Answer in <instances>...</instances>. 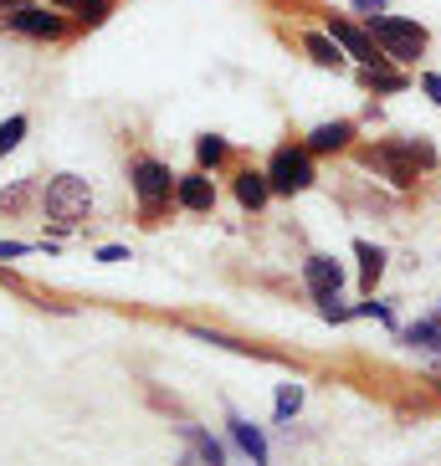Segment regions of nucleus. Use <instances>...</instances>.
Listing matches in <instances>:
<instances>
[{
	"instance_id": "obj_1",
	"label": "nucleus",
	"mask_w": 441,
	"mask_h": 466,
	"mask_svg": "<svg viewBox=\"0 0 441 466\" xmlns=\"http://www.w3.org/2000/svg\"><path fill=\"white\" fill-rule=\"evenodd\" d=\"M354 159L370 169L374 179H385L390 190H415V185H421V175H426V169L411 159L405 138H359Z\"/></svg>"
},
{
	"instance_id": "obj_2",
	"label": "nucleus",
	"mask_w": 441,
	"mask_h": 466,
	"mask_svg": "<svg viewBox=\"0 0 441 466\" xmlns=\"http://www.w3.org/2000/svg\"><path fill=\"white\" fill-rule=\"evenodd\" d=\"M370 26V36H374V46L395 62V67H411V62H421L426 56V46H431V31L421 26V21H411V15H370L364 21Z\"/></svg>"
},
{
	"instance_id": "obj_3",
	"label": "nucleus",
	"mask_w": 441,
	"mask_h": 466,
	"mask_svg": "<svg viewBox=\"0 0 441 466\" xmlns=\"http://www.w3.org/2000/svg\"><path fill=\"white\" fill-rule=\"evenodd\" d=\"M128 185H134L138 216L159 220V216H169V206H175L179 175H169V165H159V159H134V165H128Z\"/></svg>"
},
{
	"instance_id": "obj_4",
	"label": "nucleus",
	"mask_w": 441,
	"mask_h": 466,
	"mask_svg": "<svg viewBox=\"0 0 441 466\" xmlns=\"http://www.w3.org/2000/svg\"><path fill=\"white\" fill-rule=\"evenodd\" d=\"M267 179H272V195H288V200L308 195L318 185V154L308 144H282L267 159Z\"/></svg>"
},
{
	"instance_id": "obj_5",
	"label": "nucleus",
	"mask_w": 441,
	"mask_h": 466,
	"mask_svg": "<svg viewBox=\"0 0 441 466\" xmlns=\"http://www.w3.org/2000/svg\"><path fill=\"white\" fill-rule=\"evenodd\" d=\"M42 210H46V220H56V226H77V220H87V210H93V185H87L83 175L46 179Z\"/></svg>"
},
{
	"instance_id": "obj_6",
	"label": "nucleus",
	"mask_w": 441,
	"mask_h": 466,
	"mask_svg": "<svg viewBox=\"0 0 441 466\" xmlns=\"http://www.w3.org/2000/svg\"><path fill=\"white\" fill-rule=\"evenodd\" d=\"M323 31L344 46V56L354 62V67H380V62H390V56L374 46L370 26H364V21H354V15H329V21H323Z\"/></svg>"
},
{
	"instance_id": "obj_7",
	"label": "nucleus",
	"mask_w": 441,
	"mask_h": 466,
	"mask_svg": "<svg viewBox=\"0 0 441 466\" xmlns=\"http://www.w3.org/2000/svg\"><path fill=\"white\" fill-rule=\"evenodd\" d=\"M5 26L15 31V36H26V42H56L62 31H67V15L56 11V5H21V11L5 15Z\"/></svg>"
},
{
	"instance_id": "obj_8",
	"label": "nucleus",
	"mask_w": 441,
	"mask_h": 466,
	"mask_svg": "<svg viewBox=\"0 0 441 466\" xmlns=\"http://www.w3.org/2000/svg\"><path fill=\"white\" fill-rule=\"evenodd\" d=\"M344 282H349V272H344V261L339 257H323V251H318V257H308L303 261V288H308V298H339V292H344Z\"/></svg>"
},
{
	"instance_id": "obj_9",
	"label": "nucleus",
	"mask_w": 441,
	"mask_h": 466,
	"mask_svg": "<svg viewBox=\"0 0 441 466\" xmlns=\"http://www.w3.org/2000/svg\"><path fill=\"white\" fill-rule=\"evenodd\" d=\"M175 206L179 210H195V216H210V210H216V179H210V169H190V175H179Z\"/></svg>"
},
{
	"instance_id": "obj_10",
	"label": "nucleus",
	"mask_w": 441,
	"mask_h": 466,
	"mask_svg": "<svg viewBox=\"0 0 441 466\" xmlns=\"http://www.w3.org/2000/svg\"><path fill=\"white\" fill-rule=\"evenodd\" d=\"M303 144L313 154H344V149H354V144H359V124H354V118H329V124H313Z\"/></svg>"
},
{
	"instance_id": "obj_11",
	"label": "nucleus",
	"mask_w": 441,
	"mask_h": 466,
	"mask_svg": "<svg viewBox=\"0 0 441 466\" xmlns=\"http://www.w3.org/2000/svg\"><path fill=\"white\" fill-rule=\"evenodd\" d=\"M354 261H359V292L374 298V288H380V277H385V267H390V251L359 236V241H354Z\"/></svg>"
},
{
	"instance_id": "obj_12",
	"label": "nucleus",
	"mask_w": 441,
	"mask_h": 466,
	"mask_svg": "<svg viewBox=\"0 0 441 466\" xmlns=\"http://www.w3.org/2000/svg\"><path fill=\"white\" fill-rule=\"evenodd\" d=\"M359 83H364L370 97H395L411 87V72L395 67V62H380V67H359Z\"/></svg>"
},
{
	"instance_id": "obj_13",
	"label": "nucleus",
	"mask_w": 441,
	"mask_h": 466,
	"mask_svg": "<svg viewBox=\"0 0 441 466\" xmlns=\"http://www.w3.org/2000/svg\"><path fill=\"white\" fill-rule=\"evenodd\" d=\"M236 206L241 210H262L267 200H272V179H267V169H236Z\"/></svg>"
},
{
	"instance_id": "obj_14",
	"label": "nucleus",
	"mask_w": 441,
	"mask_h": 466,
	"mask_svg": "<svg viewBox=\"0 0 441 466\" xmlns=\"http://www.w3.org/2000/svg\"><path fill=\"white\" fill-rule=\"evenodd\" d=\"M303 52H308V62H313V67H323V72H344V67H349L344 46L333 42L329 31H308V36H303Z\"/></svg>"
},
{
	"instance_id": "obj_15",
	"label": "nucleus",
	"mask_w": 441,
	"mask_h": 466,
	"mask_svg": "<svg viewBox=\"0 0 441 466\" xmlns=\"http://www.w3.org/2000/svg\"><path fill=\"white\" fill-rule=\"evenodd\" d=\"M226 425H231V441H236V446H241V451L251 456V466H267V461H272V446H267L262 425H251L247 415H231Z\"/></svg>"
},
{
	"instance_id": "obj_16",
	"label": "nucleus",
	"mask_w": 441,
	"mask_h": 466,
	"mask_svg": "<svg viewBox=\"0 0 441 466\" xmlns=\"http://www.w3.org/2000/svg\"><path fill=\"white\" fill-rule=\"evenodd\" d=\"M400 343H405V349H431V354H436L441 349V313L405 323V329H400Z\"/></svg>"
},
{
	"instance_id": "obj_17",
	"label": "nucleus",
	"mask_w": 441,
	"mask_h": 466,
	"mask_svg": "<svg viewBox=\"0 0 441 466\" xmlns=\"http://www.w3.org/2000/svg\"><path fill=\"white\" fill-rule=\"evenodd\" d=\"M179 436L195 446V456H200V466H226V446H220L210 431H200V425H179Z\"/></svg>"
},
{
	"instance_id": "obj_18",
	"label": "nucleus",
	"mask_w": 441,
	"mask_h": 466,
	"mask_svg": "<svg viewBox=\"0 0 441 466\" xmlns=\"http://www.w3.org/2000/svg\"><path fill=\"white\" fill-rule=\"evenodd\" d=\"M226 159H231V144H226L220 134H200V138H195V169H210V175H216Z\"/></svg>"
},
{
	"instance_id": "obj_19",
	"label": "nucleus",
	"mask_w": 441,
	"mask_h": 466,
	"mask_svg": "<svg viewBox=\"0 0 441 466\" xmlns=\"http://www.w3.org/2000/svg\"><path fill=\"white\" fill-rule=\"evenodd\" d=\"M298 410H303V384H298V380H282V384H277V410H272L277 425H288Z\"/></svg>"
},
{
	"instance_id": "obj_20",
	"label": "nucleus",
	"mask_w": 441,
	"mask_h": 466,
	"mask_svg": "<svg viewBox=\"0 0 441 466\" xmlns=\"http://www.w3.org/2000/svg\"><path fill=\"white\" fill-rule=\"evenodd\" d=\"M405 149H411V159H415V165H421V169H426V175H431V169L441 165V154H436V144H431L426 134H405Z\"/></svg>"
},
{
	"instance_id": "obj_21",
	"label": "nucleus",
	"mask_w": 441,
	"mask_h": 466,
	"mask_svg": "<svg viewBox=\"0 0 441 466\" xmlns=\"http://www.w3.org/2000/svg\"><path fill=\"white\" fill-rule=\"evenodd\" d=\"M195 339H200V343H216V349H231V354H251V359H267L262 349H251V343L231 339V333H210V329H195Z\"/></svg>"
},
{
	"instance_id": "obj_22",
	"label": "nucleus",
	"mask_w": 441,
	"mask_h": 466,
	"mask_svg": "<svg viewBox=\"0 0 441 466\" xmlns=\"http://www.w3.org/2000/svg\"><path fill=\"white\" fill-rule=\"evenodd\" d=\"M26 113H11V118H5V124H0V159H5V154L15 149V144H21V138H26Z\"/></svg>"
},
{
	"instance_id": "obj_23",
	"label": "nucleus",
	"mask_w": 441,
	"mask_h": 466,
	"mask_svg": "<svg viewBox=\"0 0 441 466\" xmlns=\"http://www.w3.org/2000/svg\"><path fill=\"white\" fill-rule=\"evenodd\" d=\"M354 318H374V323L395 329V308H390L385 298H364V302H354Z\"/></svg>"
},
{
	"instance_id": "obj_24",
	"label": "nucleus",
	"mask_w": 441,
	"mask_h": 466,
	"mask_svg": "<svg viewBox=\"0 0 441 466\" xmlns=\"http://www.w3.org/2000/svg\"><path fill=\"white\" fill-rule=\"evenodd\" d=\"M108 11H113V0H83L72 15H77L83 26H103V21H108Z\"/></svg>"
},
{
	"instance_id": "obj_25",
	"label": "nucleus",
	"mask_w": 441,
	"mask_h": 466,
	"mask_svg": "<svg viewBox=\"0 0 441 466\" xmlns=\"http://www.w3.org/2000/svg\"><path fill=\"white\" fill-rule=\"evenodd\" d=\"M318 313H323V323H349V318H354V308H349V302H339V298H318Z\"/></svg>"
},
{
	"instance_id": "obj_26",
	"label": "nucleus",
	"mask_w": 441,
	"mask_h": 466,
	"mask_svg": "<svg viewBox=\"0 0 441 466\" xmlns=\"http://www.w3.org/2000/svg\"><path fill=\"white\" fill-rule=\"evenodd\" d=\"M415 87H421V97H426V103H436V108H441V72H421V77H415Z\"/></svg>"
},
{
	"instance_id": "obj_27",
	"label": "nucleus",
	"mask_w": 441,
	"mask_h": 466,
	"mask_svg": "<svg viewBox=\"0 0 441 466\" xmlns=\"http://www.w3.org/2000/svg\"><path fill=\"white\" fill-rule=\"evenodd\" d=\"M31 251H42L36 241H0V261H15V257H31Z\"/></svg>"
},
{
	"instance_id": "obj_28",
	"label": "nucleus",
	"mask_w": 441,
	"mask_h": 466,
	"mask_svg": "<svg viewBox=\"0 0 441 466\" xmlns=\"http://www.w3.org/2000/svg\"><path fill=\"white\" fill-rule=\"evenodd\" d=\"M349 5H354L359 21H370V15H385L390 11V0H349Z\"/></svg>"
},
{
	"instance_id": "obj_29",
	"label": "nucleus",
	"mask_w": 441,
	"mask_h": 466,
	"mask_svg": "<svg viewBox=\"0 0 441 466\" xmlns=\"http://www.w3.org/2000/svg\"><path fill=\"white\" fill-rule=\"evenodd\" d=\"M26 195H31V185H15L11 195H0V206H21V200H26Z\"/></svg>"
},
{
	"instance_id": "obj_30",
	"label": "nucleus",
	"mask_w": 441,
	"mask_h": 466,
	"mask_svg": "<svg viewBox=\"0 0 441 466\" xmlns=\"http://www.w3.org/2000/svg\"><path fill=\"white\" fill-rule=\"evenodd\" d=\"M97 261H128V247H103V251H97Z\"/></svg>"
},
{
	"instance_id": "obj_31",
	"label": "nucleus",
	"mask_w": 441,
	"mask_h": 466,
	"mask_svg": "<svg viewBox=\"0 0 441 466\" xmlns=\"http://www.w3.org/2000/svg\"><path fill=\"white\" fill-rule=\"evenodd\" d=\"M46 5H56V11H77L83 0H46Z\"/></svg>"
},
{
	"instance_id": "obj_32",
	"label": "nucleus",
	"mask_w": 441,
	"mask_h": 466,
	"mask_svg": "<svg viewBox=\"0 0 441 466\" xmlns=\"http://www.w3.org/2000/svg\"><path fill=\"white\" fill-rule=\"evenodd\" d=\"M21 5H31V0H0V11H21Z\"/></svg>"
},
{
	"instance_id": "obj_33",
	"label": "nucleus",
	"mask_w": 441,
	"mask_h": 466,
	"mask_svg": "<svg viewBox=\"0 0 441 466\" xmlns=\"http://www.w3.org/2000/svg\"><path fill=\"white\" fill-rule=\"evenodd\" d=\"M436 354H441V349H436Z\"/></svg>"
}]
</instances>
